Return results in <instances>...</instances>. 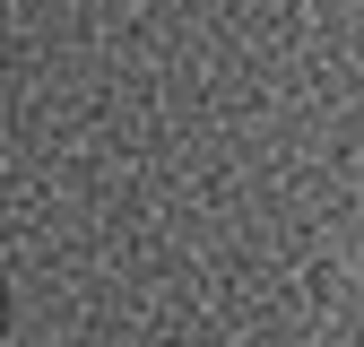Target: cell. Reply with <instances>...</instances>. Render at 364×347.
I'll use <instances>...</instances> for the list:
<instances>
[{
  "label": "cell",
  "instance_id": "1",
  "mask_svg": "<svg viewBox=\"0 0 364 347\" xmlns=\"http://www.w3.org/2000/svg\"><path fill=\"white\" fill-rule=\"evenodd\" d=\"M9 338H18V278L0 269V347H9Z\"/></svg>",
  "mask_w": 364,
  "mask_h": 347
}]
</instances>
